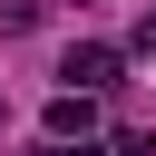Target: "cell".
Returning <instances> with one entry per match:
<instances>
[{
	"label": "cell",
	"mask_w": 156,
	"mask_h": 156,
	"mask_svg": "<svg viewBox=\"0 0 156 156\" xmlns=\"http://www.w3.org/2000/svg\"><path fill=\"white\" fill-rule=\"evenodd\" d=\"M58 78H68L78 98H98V88H117V49H98V39H88V49H68V58H58Z\"/></svg>",
	"instance_id": "6da1fadb"
},
{
	"label": "cell",
	"mask_w": 156,
	"mask_h": 156,
	"mask_svg": "<svg viewBox=\"0 0 156 156\" xmlns=\"http://www.w3.org/2000/svg\"><path fill=\"white\" fill-rule=\"evenodd\" d=\"M88 117H98V107H88V98H78V88H58V98H49V117H39V127H49V146H78V136H88Z\"/></svg>",
	"instance_id": "7a4b0ae2"
}]
</instances>
